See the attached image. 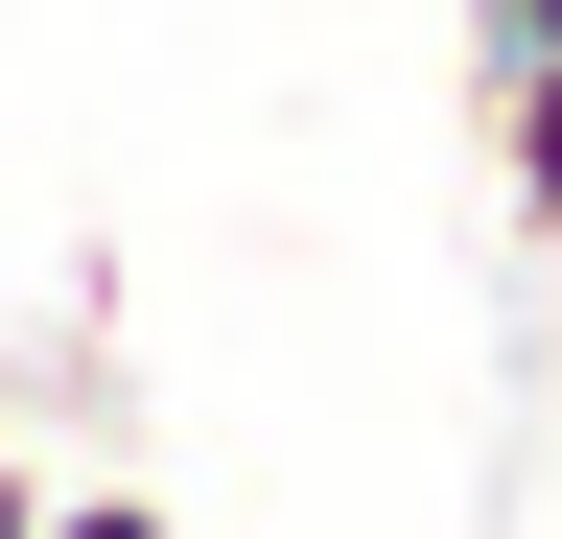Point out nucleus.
Segmentation results:
<instances>
[{"label":"nucleus","mask_w":562,"mask_h":539,"mask_svg":"<svg viewBox=\"0 0 562 539\" xmlns=\"http://www.w3.org/2000/svg\"><path fill=\"white\" fill-rule=\"evenodd\" d=\"M47 539H165V493H47Z\"/></svg>","instance_id":"nucleus-2"},{"label":"nucleus","mask_w":562,"mask_h":539,"mask_svg":"<svg viewBox=\"0 0 562 539\" xmlns=\"http://www.w3.org/2000/svg\"><path fill=\"white\" fill-rule=\"evenodd\" d=\"M0 539H47V469H24V446H0Z\"/></svg>","instance_id":"nucleus-3"},{"label":"nucleus","mask_w":562,"mask_h":539,"mask_svg":"<svg viewBox=\"0 0 562 539\" xmlns=\"http://www.w3.org/2000/svg\"><path fill=\"white\" fill-rule=\"evenodd\" d=\"M492 188L562 235V24H539V47H492Z\"/></svg>","instance_id":"nucleus-1"}]
</instances>
